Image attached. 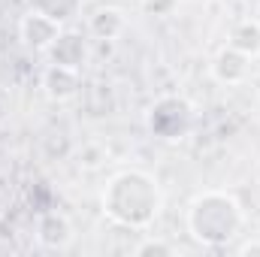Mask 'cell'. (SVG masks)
Segmentation results:
<instances>
[{"instance_id": "obj_15", "label": "cell", "mask_w": 260, "mask_h": 257, "mask_svg": "<svg viewBox=\"0 0 260 257\" xmlns=\"http://www.w3.org/2000/svg\"><path fill=\"white\" fill-rule=\"evenodd\" d=\"M9 251H12V245L9 242H0V254H9Z\"/></svg>"}, {"instance_id": "obj_14", "label": "cell", "mask_w": 260, "mask_h": 257, "mask_svg": "<svg viewBox=\"0 0 260 257\" xmlns=\"http://www.w3.org/2000/svg\"><path fill=\"white\" fill-rule=\"evenodd\" d=\"M236 251H239V254L242 257H257L260 254V239H254V242H245V245H239V248H236Z\"/></svg>"}, {"instance_id": "obj_5", "label": "cell", "mask_w": 260, "mask_h": 257, "mask_svg": "<svg viewBox=\"0 0 260 257\" xmlns=\"http://www.w3.org/2000/svg\"><path fill=\"white\" fill-rule=\"evenodd\" d=\"M61 30H64V24L52 21L49 15H43L37 9H27L21 15V21H18V40H21V46L30 49V52H40V55H46L52 49V43L58 40Z\"/></svg>"}, {"instance_id": "obj_6", "label": "cell", "mask_w": 260, "mask_h": 257, "mask_svg": "<svg viewBox=\"0 0 260 257\" xmlns=\"http://www.w3.org/2000/svg\"><path fill=\"white\" fill-rule=\"evenodd\" d=\"M43 91L49 100L55 103H67L73 97H79L82 91V70L76 67H61V64H49L43 70V79H40Z\"/></svg>"}, {"instance_id": "obj_12", "label": "cell", "mask_w": 260, "mask_h": 257, "mask_svg": "<svg viewBox=\"0 0 260 257\" xmlns=\"http://www.w3.org/2000/svg\"><path fill=\"white\" fill-rule=\"evenodd\" d=\"M133 254L136 257H173L179 254V245L167 242V239H157V236H145L133 245Z\"/></svg>"}, {"instance_id": "obj_8", "label": "cell", "mask_w": 260, "mask_h": 257, "mask_svg": "<svg viewBox=\"0 0 260 257\" xmlns=\"http://www.w3.org/2000/svg\"><path fill=\"white\" fill-rule=\"evenodd\" d=\"M49 64H61V67H76L82 70L88 61V40L79 34V30H61L58 40L52 43V49L46 52Z\"/></svg>"}, {"instance_id": "obj_9", "label": "cell", "mask_w": 260, "mask_h": 257, "mask_svg": "<svg viewBox=\"0 0 260 257\" xmlns=\"http://www.w3.org/2000/svg\"><path fill=\"white\" fill-rule=\"evenodd\" d=\"M124 30H127V15H124L118 6H103V9H97V12L88 18V34H91L94 40L112 43V40H118Z\"/></svg>"}, {"instance_id": "obj_1", "label": "cell", "mask_w": 260, "mask_h": 257, "mask_svg": "<svg viewBox=\"0 0 260 257\" xmlns=\"http://www.w3.org/2000/svg\"><path fill=\"white\" fill-rule=\"evenodd\" d=\"M100 212L127 230H148L164 212V191L145 170H121L100 191Z\"/></svg>"}, {"instance_id": "obj_11", "label": "cell", "mask_w": 260, "mask_h": 257, "mask_svg": "<svg viewBox=\"0 0 260 257\" xmlns=\"http://www.w3.org/2000/svg\"><path fill=\"white\" fill-rule=\"evenodd\" d=\"M30 9L49 15L52 21H58V24L67 27V24L82 12V0H30Z\"/></svg>"}, {"instance_id": "obj_10", "label": "cell", "mask_w": 260, "mask_h": 257, "mask_svg": "<svg viewBox=\"0 0 260 257\" xmlns=\"http://www.w3.org/2000/svg\"><path fill=\"white\" fill-rule=\"evenodd\" d=\"M227 46H233L236 52L248 55L251 61L260 58V21L254 18H242L230 27V37H227Z\"/></svg>"}, {"instance_id": "obj_13", "label": "cell", "mask_w": 260, "mask_h": 257, "mask_svg": "<svg viewBox=\"0 0 260 257\" xmlns=\"http://www.w3.org/2000/svg\"><path fill=\"white\" fill-rule=\"evenodd\" d=\"M176 3L179 0H145V12H151V15H170L176 9Z\"/></svg>"}, {"instance_id": "obj_4", "label": "cell", "mask_w": 260, "mask_h": 257, "mask_svg": "<svg viewBox=\"0 0 260 257\" xmlns=\"http://www.w3.org/2000/svg\"><path fill=\"white\" fill-rule=\"evenodd\" d=\"M34 239L46 251H67L73 245V239H76L73 221L58 209H43L37 224H34Z\"/></svg>"}, {"instance_id": "obj_3", "label": "cell", "mask_w": 260, "mask_h": 257, "mask_svg": "<svg viewBox=\"0 0 260 257\" xmlns=\"http://www.w3.org/2000/svg\"><path fill=\"white\" fill-rule=\"evenodd\" d=\"M197 124L194 103L182 94H164L145 109V127L160 142H182Z\"/></svg>"}, {"instance_id": "obj_7", "label": "cell", "mask_w": 260, "mask_h": 257, "mask_svg": "<svg viewBox=\"0 0 260 257\" xmlns=\"http://www.w3.org/2000/svg\"><path fill=\"white\" fill-rule=\"evenodd\" d=\"M209 73L221 85H242L248 79V73H251V58L236 52L233 46H224V49L215 52V58L209 64Z\"/></svg>"}, {"instance_id": "obj_2", "label": "cell", "mask_w": 260, "mask_h": 257, "mask_svg": "<svg viewBox=\"0 0 260 257\" xmlns=\"http://www.w3.org/2000/svg\"><path fill=\"white\" fill-rule=\"evenodd\" d=\"M185 221H188V233L203 248H224L242 233L245 212L233 194L203 191L191 200Z\"/></svg>"}]
</instances>
